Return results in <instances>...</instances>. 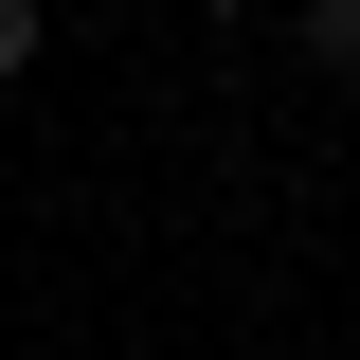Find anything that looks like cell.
<instances>
[{
	"mask_svg": "<svg viewBox=\"0 0 360 360\" xmlns=\"http://www.w3.org/2000/svg\"><path fill=\"white\" fill-rule=\"evenodd\" d=\"M288 54H307L324 90H360V0H288Z\"/></svg>",
	"mask_w": 360,
	"mask_h": 360,
	"instance_id": "1",
	"label": "cell"
},
{
	"mask_svg": "<svg viewBox=\"0 0 360 360\" xmlns=\"http://www.w3.org/2000/svg\"><path fill=\"white\" fill-rule=\"evenodd\" d=\"M37 54H54V0H0V90L37 72Z\"/></svg>",
	"mask_w": 360,
	"mask_h": 360,
	"instance_id": "2",
	"label": "cell"
},
{
	"mask_svg": "<svg viewBox=\"0 0 360 360\" xmlns=\"http://www.w3.org/2000/svg\"><path fill=\"white\" fill-rule=\"evenodd\" d=\"M180 18H270V0H180Z\"/></svg>",
	"mask_w": 360,
	"mask_h": 360,
	"instance_id": "3",
	"label": "cell"
},
{
	"mask_svg": "<svg viewBox=\"0 0 360 360\" xmlns=\"http://www.w3.org/2000/svg\"><path fill=\"white\" fill-rule=\"evenodd\" d=\"M108 18H127V0H108Z\"/></svg>",
	"mask_w": 360,
	"mask_h": 360,
	"instance_id": "4",
	"label": "cell"
}]
</instances>
